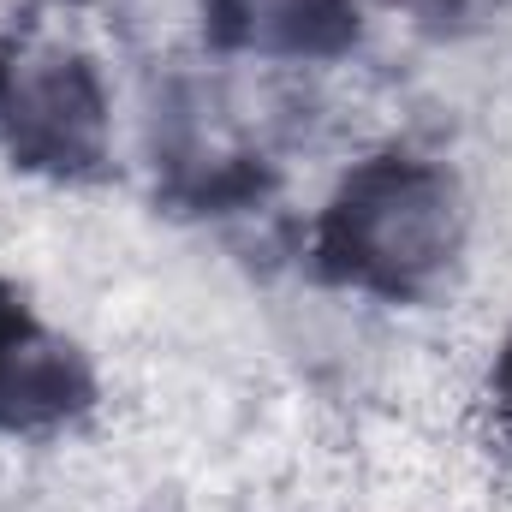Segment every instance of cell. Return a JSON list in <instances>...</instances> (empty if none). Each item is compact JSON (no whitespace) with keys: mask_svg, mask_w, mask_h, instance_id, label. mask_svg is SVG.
I'll return each mask as SVG.
<instances>
[{"mask_svg":"<svg viewBox=\"0 0 512 512\" xmlns=\"http://www.w3.org/2000/svg\"><path fill=\"white\" fill-rule=\"evenodd\" d=\"M334 251L358 280L411 286L453 251V191L429 167H370L334 209Z\"/></svg>","mask_w":512,"mask_h":512,"instance_id":"cell-1","label":"cell"}]
</instances>
